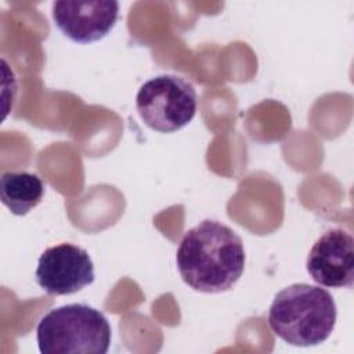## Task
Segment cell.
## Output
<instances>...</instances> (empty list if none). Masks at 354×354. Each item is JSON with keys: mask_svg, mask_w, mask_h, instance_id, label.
I'll return each mask as SVG.
<instances>
[{"mask_svg": "<svg viewBox=\"0 0 354 354\" xmlns=\"http://www.w3.org/2000/svg\"><path fill=\"white\" fill-rule=\"evenodd\" d=\"M241 236L217 220H203L181 238L176 261L183 281L194 290L220 293L230 290L245 270Z\"/></svg>", "mask_w": 354, "mask_h": 354, "instance_id": "cell-1", "label": "cell"}, {"mask_svg": "<svg viewBox=\"0 0 354 354\" xmlns=\"http://www.w3.org/2000/svg\"><path fill=\"white\" fill-rule=\"evenodd\" d=\"M94 264L87 250L72 243L46 249L37 261L36 281L48 295H72L94 282Z\"/></svg>", "mask_w": 354, "mask_h": 354, "instance_id": "cell-5", "label": "cell"}, {"mask_svg": "<svg viewBox=\"0 0 354 354\" xmlns=\"http://www.w3.org/2000/svg\"><path fill=\"white\" fill-rule=\"evenodd\" d=\"M136 108L142 122L152 130L177 131L196 113V91L191 83L177 75H159L140 87Z\"/></svg>", "mask_w": 354, "mask_h": 354, "instance_id": "cell-4", "label": "cell"}, {"mask_svg": "<svg viewBox=\"0 0 354 354\" xmlns=\"http://www.w3.org/2000/svg\"><path fill=\"white\" fill-rule=\"evenodd\" d=\"M44 195V183L29 171H6L0 178V196L15 216H25L36 207Z\"/></svg>", "mask_w": 354, "mask_h": 354, "instance_id": "cell-8", "label": "cell"}, {"mask_svg": "<svg viewBox=\"0 0 354 354\" xmlns=\"http://www.w3.org/2000/svg\"><path fill=\"white\" fill-rule=\"evenodd\" d=\"M336 317V303L326 289L293 283L274 297L268 310V325L283 342L307 347L330 336Z\"/></svg>", "mask_w": 354, "mask_h": 354, "instance_id": "cell-2", "label": "cell"}, {"mask_svg": "<svg viewBox=\"0 0 354 354\" xmlns=\"http://www.w3.org/2000/svg\"><path fill=\"white\" fill-rule=\"evenodd\" d=\"M119 17L118 1H54L53 19L57 28L76 43L102 39Z\"/></svg>", "mask_w": 354, "mask_h": 354, "instance_id": "cell-7", "label": "cell"}, {"mask_svg": "<svg viewBox=\"0 0 354 354\" xmlns=\"http://www.w3.org/2000/svg\"><path fill=\"white\" fill-rule=\"evenodd\" d=\"M111 337L106 317L83 303L50 310L36 328L39 350L43 354H105Z\"/></svg>", "mask_w": 354, "mask_h": 354, "instance_id": "cell-3", "label": "cell"}, {"mask_svg": "<svg viewBox=\"0 0 354 354\" xmlns=\"http://www.w3.org/2000/svg\"><path fill=\"white\" fill-rule=\"evenodd\" d=\"M354 239L343 228L325 231L308 252L310 277L328 288H351L354 282Z\"/></svg>", "mask_w": 354, "mask_h": 354, "instance_id": "cell-6", "label": "cell"}]
</instances>
